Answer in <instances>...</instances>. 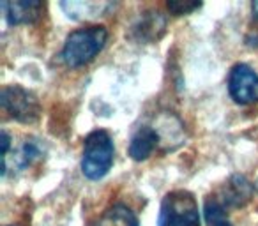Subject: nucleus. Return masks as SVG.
I'll use <instances>...</instances> for the list:
<instances>
[{
    "mask_svg": "<svg viewBox=\"0 0 258 226\" xmlns=\"http://www.w3.org/2000/svg\"><path fill=\"white\" fill-rule=\"evenodd\" d=\"M106 41L108 30L104 27L94 25L87 29H78L66 37L60 57L68 67H82L96 58V55L104 48Z\"/></svg>",
    "mask_w": 258,
    "mask_h": 226,
    "instance_id": "nucleus-1",
    "label": "nucleus"
},
{
    "mask_svg": "<svg viewBox=\"0 0 258 226\" xmlns=\"http://www.w3.org/2000/svg\"><path fill=\"white\" fill-rule=\"evenodd\" d=\"M166 8L172 15L180 16V15H189V13L197 11L202 8L200 2H182V0H172V2H166Z\"/></svg>",
    "mask_w": 258,
    "mask_h": 226,
    "instance_id": "nucleus-14",
    "label": "nucleus"
},
{
    "mask_svg": "<svg viewBox=\"0 0 258 226\" xmlns=\"http://www.w3.org/2000/svg\"><path fill=\"white\" fill-rule=\"evenodd\" d=\"M0 9L4 13V18L9 27L34 23L43 15V2L39 0H2Z\"/></svg>",
    "mask_w": 258,
    "mask_h": 226,
    "instance_id": "nucleus-7",
    "label": "nucleus"
},
{
    "mask_svg": "<svg viewBox=\"0 0 258 226\" xmlns=\"http://www.w3.org/2000/svg\"><path fill=\"white\" fill-rule=\"evenodd\" d=\"M9 226H13V224H9Z\"/></svg>",
    "mask_w": 258,
    "mask_h": 226,
    "instance_id": "nucleus-18",
    "label": "nucleus"
},
{
    "mask_svg": "<svg viewBox=\"0 0 258 226\" xmlns=\"http://www.w3.org/2000/svg\"><path fill=\"white\" fill-rule=\"evenodd\" d=\"M158 226H200V210L193 194L184 189L165 194L159 207Z\"/></svg>",
    "mask_w": 258,
    "mask_h": 226,
    "instance_id": "nucleus-3",
    "label": "nucleus"
},
{
    "mask_svg": "<svg viewBox=\"0 0 258 226\" xmlns=\"http://www.w3.org/2000/svg\"><path fill=\"white\" fill-rule=\"evenodd\" d=\"M60 8L69 20L87 22V20H97L108 16L117 8V4L106 2V0H64V2H60Z\"/></svg>",
    "mask_w": 258,
    "mask_h": 226,
    "instance_id": "nucleus-6",
    "label": "nucleus"
},
{
    "mask_svg": "<svg viewBox=\"0 0 258 226\" xmlns=\"http://www.w3.org/2000/svg\"><path fill=\"white\" fill-rule=\"evenodd\" d=\"M0 106L13 120L22 124L36 122L41 115V104L37 96L20 85H9L2 89Z\"/></svg>",
    "mask_w": 258,
    "mask_h": 226,
    "instance_id": "nucleus-4",
    "label": "nucleus"
},
{
    "mask_svg": "<svg viewBox=\"0 0 258 226\" xmlns=\"http://www.w3.org/2000/svg\"><path fill=\"white\" fill-rule=\"evenodd\" d=\"M228 94L237 104L258 103V74L247 64H235L228 74Z\"/></svg>",
    "mask_w": 258,
    "mask_h": 226,
    "instance_id": "nucleus-5",
    "label": "nucleus"
},
{
    "mask_svg": "<svg viewBox=\"0 0 258 226\" xmlns=\"http://www.w3.org/2000/svg\"><path fill=\"white\" fill-rule=\"evenodd\" d=\"M159 141H161V136L154 127H138L129 141V156L133 161H145L156 150Z\"/></svg>",
    "mask_w": 258,
    "mask_h": 226,
    "instance_id": "nucleus-10",
    "label": "nucleus"
},
{
    "mask_svg": "<svg viewBox=\"0 0 258 226\" xmlns=\"http://www.w3.org/2000/svg\"><path fill=\"white\" fill-rule=\"evenodd\" d=\"M253 196V184L244 175H232L221 187L218 200L226 208H240Z\"/></svg>",
    "mask_w": 258,
    "mask_h": 226,
    "instance_id": "nucleus-9",
    "label": "nucleus"
},
{
    "mask_svg": "<svg viewBox=\"0 0 258 226\" xmlns=\"http://www.w3.org/2000/svg\"><path fill=\"white\" fill-rule=\"evenodd\" d=\"M0 145H2V158H8L9 145H11V138L6 131H2V138H0Z\"/></svg>",
    "mask_w": 258,
    "mask_h": 226,
    "instance_id": "nucleus-15",
    "label": "nucleus"
},
{
    "mask_svg": "<svg viewBox=\"0 0 258 226\" xmlns=\"http://www.w3.org/2000/svg\"><path fill=\"white\" fill-rule=\"evenodd\" d=\"M41 156V147L36 140H27L22 145L18 152H16V168L25 170L27 166H30L37 158Z\"/></svg>",
    "mask_w": 258,
    "mask_h": 226,
    "instance_id": "nucleus-13",
    "label": "nucleus"
},
{
    "mask_svg": "<svg viewBox=\"0 0 258 226\" xmlns=\"http://www.w3.org/2000/svg\"><path fill=\"white\" fill-rule=\"evenodd\" d=\"M166 30V18L159 11H145L131 25V36L138 43L158 41Z\"/></svg>",
    "mask_w": 258,
    "mask_h": 226,
    "instance_id": "nucleus-8",
    "label": "nucleus"
},
{
    "mask_svg": "<svg viewBox=\"0 0 258 226\" xmlns=\"http://www.w3.org/2000/svg\"><path fill=\"white\" fill-rule=\"evenodd\" d=\"M256 191H258V180H256Z\"/></svg>",
    "mask_w": 258,
    "mask_h": 226,
    "instance_id": "nucleus-17",
    "label": "nucleus"
},
{
    "mask_svg": "<svg viewBox=\"0 0 258 226\" xmlns=\"http://www.w3.org/2000/svg\"><path fill=\"white\" fill-rule=\"evenodd\" d=\"M228 208L221 203L216 196H209L204 203V217L207 226H232L226 214Z\"/></svg>",
    "mask_w": 258,
    "mask_h": 226,
    "instance_id": "nucleus-12",
    "label": "nucleus"
},
{
    "mask_svg": "<svg viewBox=\"0 0 258 226\" xmlns=\"http://www.w3.org/2000/svg\"><path fill=\"white\" fill-rule=\"evenodd\" d=\"M94 226H140V222L131 208L117 203L103 212V215L97 219Z\"/></svg>",
    "mask_w": 258,
    "mask_h": 226,
    "instance_id": "nucleus-11",
    "label": "nucleus"
},
{
    "mask_svg": "<svg viewBox=\"0 0 258 226\" xmlns=\"http://www.w3.org/2000/svg\"><path fill=\"white\" fill-rule=\"evenodd\" d=\"M251 15H253V22L258 25V2H253V4H251Z\"/></svg>",
    "mask_w": 258,
    "mask_h": 226,
    "instance_id": "nucleus-16",
    "label": "nucleus"
},
{
    "mask_svg": "<svg viewBox=\"0 0 258 226\" xmlns=\"http://www.w3.org/2000/svg\"><path fill=\"white\" fill-rule=\"evenodd\" d=\"M115 159L111 136L103 129L92 131L83 141L82 173L90 180H99L110 172Z\"/></svg>",
    "mask_w": 258,
    "mask_h": 226,
    "instance_id": "nucleus-2",
    "label": "nucleus"
}]
</instances>
